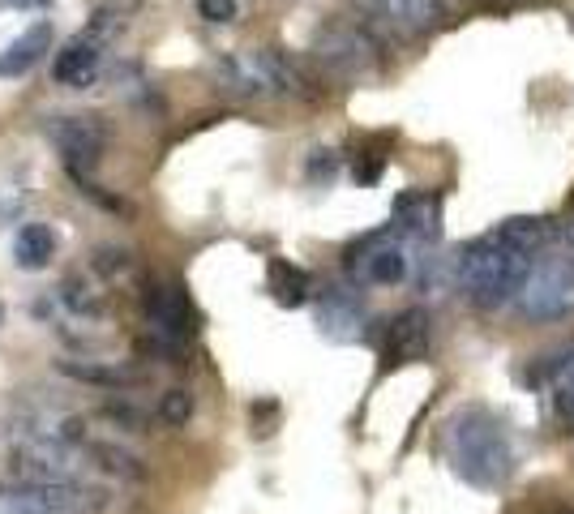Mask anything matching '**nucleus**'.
<instances>
[{"label": "nucleus", "mask_w": 574, "mask_h": 514, "mask_svg": "<svg viewBox=\"0 0 574 514\" xmlns=\"http://www.w3.org/2000/svg\"><path fill=\"white\" fill-rule=\"evenodd\" d=\"M56 253V236L48 223H22L18 236H13V257H18L22 270H43Z\"/></svg>", "instance_id": "obj_17"}, {"label": "nucleus", "mask_w": 574, "mask_h": 514, "mask_svg": "<svg viewBox=\"0 0 574 514\" xmlns=\"http://www.w3.org/2000/svg\"><path fill=\"white\" fill-rule=\"evenodd\" d=\"M86 459L73 442H60L48 433H26L9 450V472L18 485H78V472Z\"/></svg>", "instance_id": "obj_4"}, {"label": "nucleus", "mask_w": 574, "mask_h": 514, "mask_svg": "<svg viewBox=\"0 0 574 514\" xmlns=\"http://www.w3.org/2000/svg\"><path fill=\"white\" fill-rule=\"evenodd\" d=\"M0 322H5V309H0Z\"/></svg>", "instance_id": "obj_27"}, {"label": "nucleus", "mask_w": 574, "mask_h": 514, "mask_svg": "<svg viewBox=\"0 0 574 514\" xmlns=\"http://www.w3.org/2000/svg\"><path fill=\"white\" fill-rule=\"evenodd\" d=\"M347 266H352V275L360 283H377V287H390V283H403L407 279V266H412V257H407V240L395 232H377L369 236L365 245H356L347 253Z\"/></svg>", "instance_id": "obj_8"}, {"label": "nucleus", "mask_w": 574, "mask_h": 514, "mask_svg": "<svg viewBox=\"0 0 574 514\" xmlns=\"http://www.w3.org/2000/svg\"><path fill=\"white\" fill-rule=\"evenodd\" d=\"M373 18L403 39H420L429 30L446 26V0H369Z\"/></svg>", "instance_id": "obj_10"}, {"label": "nucleus", "mask_w": 574, "mask_h": 514, "mask_svg": "<svg viewBox=\"0 0 574 514\" xmlns=\"http://www.w3.org/2000/svg\"><path fill=\"white\" fill-rule=\"evenodd\" d=\"M48 48H52V22H35L26 35H18L0 52V78H22V73L39 65Z\"/></svg>", "instance_id": "obj_14"}, {"label": "nucleus", "mask_w": 574, "mask_h": 514, "mask_svg": "<svg viewBox=\"0 0 574 514\" xmlns=\"http://www.w3.org/2000/svg\"><path fill=\"white\" fill-rule=\"evenodd\" d=\"M270 279H275L279 305H300V300H305V292H309V275H305V270H296V266H287V262L270 266Z\"/></svg>", "instance_id": "obj_18"}, {"label": "nucleus", "mask_w": 574, "mask_h": 514, "mask_svg": "<svg viewBox=\"0 0 574 514\" xmlns=\"http://www.w3.org/2000/svg\"><path fill=\"white\" fill-rule=\"evenodd\" d=\"M95 459H103V467H108V472H120V476H129V480L142 476L138 459H129L125 450H116V446H95Z\"/></svg>", "instance_id": "obj_22"}, {"label": "nucleus", "mask_w": 574, "mask_h": 514, "mask_svg": "<svg viewBox=\"0 0 574 514\" xmlns=\"http://www.w3.org/2000/svg\"><path fill=\"white\" fill-rule=\"evenodd\" d=\"M48 142L56 146V155L69 163V172L82 180V172H90L103 155V142H108V133H103L99 116H52L48 125Z\"/></svg>", "instance_id": "obj_6"}, {"label": "nucleus", "mask_w": 574, "mask_h": 514, "mask_svg": "<svg viewBox=\"0 0 574 514\" xmlns=\"http://www.w3.org/2000/svg\"><path fill=\"white\" fill-rule=\"evenodd\" d=\"M313 176H335V155L330 150H317V159H313Z\"/></svg>", "instance_id": "obj_24"}, {"label": "nucleus", "mask_w": 574, "mask_h": 514, "mask_svg": "<svg viewBox=\"0 0 574 514\" xmlns=\"http://www.w3.org/2000/svg\"><path fill=\"white\" fill-rule=\"evenodd\" d=\"M562 249H566V253L574 257V219H570L566 228H562Z\"/></svg>", "instance_id": "obj_25"}, {"label": "nucleus", "mask_w": 574, "mask_h": 514, "mask_svg": "<svg viewBox=\"0 0 574 514\" xmlns=\"http://www.w3.org/2000/svg\"><path fill=\"white\" fill-rule=\"evenodd\" d=\"M519 313L527 322H562L574 313V257L566 249H545L532 257L519 292Z\"/></svg>", "instance_id": "obj_3"}, {"label": "nucleus", "mask_w": 574, "mask_h": 514, "mask_svg": "<svg viewBox=\"0 0 574 514\" xmlns=\"http://www.w3.org/2000/svg\"><path fill=\"white\" fill-rule=\"evenodd\" d=\"M493 232L502 236L506 245L523 249L527 257H536V253L553 249V240H557V228H553L549 219H527V215H519V219H506V223H497Z\"/></svg>", "instance_id": "obj_16"}, {"label": "nucleus", "mask_w": 574, "mask_h": 514, "mask_svg": "<svg viewBox=\"0 0 574 514\" xmlns=\"http://www.w3.org/2000/svg\"><path fill=\"white\" fill-rule=\"evenodd\" d=\"M395 232L407 245H433L442 236V206L429 193H403L395 202Z\"/></svg>", "instance_id": "obj_12"}, {"label": "nucleus", "mask_w": 574, "mask_h": 514, "mask_svg": "<svg viewBox=\"0 0 574 514\" xmlns=\"http://www.w3.org/2000/svg\"><path fill=\"white\" fill-rule=\"evenodd\" d=\"M549 377H553V395H557V403H562V412L574 420V352L566 360H557V365L549 369Z\"/></svg>", "instance_id": "obj_20"}, {"label": "nucleus", "mask_w": 574, "mask_h": 514, "mask_svg": "<svg viewBox=\"0 0 574 514\" xmlns=\"http://www.w3.org/2000/svg\"><path fill=\"white\" fill-rule=\"evenodd\" d=\"M527 270H532V257L515 245H506L497 232L472 240V245L455 257L459 292L480 309H502L510 300H519Z\"/></svg>", "instance_id": "obj_1"}, {"label": "nucleus", "mask_w": 574, "mask_h": 514, "mask_svg": "<svg viewBox=\"0 0 574 514\" xmlns=\"http://www.w3.org/2000/svg\"><path fill=\"white\" fill-rule=\"evenodd\" d=\"M0 514H82L78 485H0Z\"/></svg>", "instance_id": "obj_9"}, {"label": "nucleus", "mask_w": 574, "mask_h": 514, "mask_svg": "<svg viewBox=\"0 0 574 514\" xmlns=\"http://www.w3.org/2000/svg\"><path fill=\"white\" fill-rule=\"evenodd\" d=\"M317 330L335 343H356L365 339V309L352 292L343 287H330V292L317 300Z\"/></svg>", "instance_id": "obj_11"}, {"label": "nucleus", "mask_w": 574, "mask_h": 514, "mask_svg": "<svg viewBox=\"0 0 574 514\" xmlns=\"http://www.w3.org/2000/svg\"><path fill=\"white\" fill-rule=\"evenodd\" d=\"M313 56L330 65L335 73H347V78H360V73H373L377 60H382V48L369 30L360 26H326L313 43Z\"/></svg>", "instance_id": "obj_7"}, {"label": "nucleus", "mask_w": 574, "mask_h": 514, "mask_svg": "<svg viewBox=\"0 0 574 514\" xmlns=\"http://www.w3.org/2000/svg\"><path fill=\"white\" fill-rule=\"evenodd\" d=\"M116 30H120V13H95V22H90L82 35H73L65 48L56 52L52 60V73H56V82L60 86H73V90H82L99 78V60H103V48L116 39Z\"/></svg>", "instance_id": "obj_5"}, {"label": "nucleus", "mask_w": 574, "mask_h": 514, "mask_svg": "<svg viewBox=\"0 0 574 514\" xmlns=\"http://www.w3.org/2000/svg\"><path fill=\"white\" fill-rule=\"evenodd\" d=\"M146 313H150V326L159 330V335L168 339H185L189 335V300L185 292H176V287H159V292L146 296Z\"/></svg>", "instance_id": "obj_15"}, {"label": "nucleus", "mask_w": 574, "mask_h": 514, "mask_svg": "<svg viewBox=\"0 0 574 514\" xmlns=\"http://www.w3.org/2000/svg\"><path fill=\"white\" fill-rule=\"evenodd\" d=\"M446 450H450L455 472L480 489H493L510 476V446H506L502 429H497L485 412H463L450 420Z\"/></svg>", "instance_id": "obj_2"}, {"label": "nucleus", "mask_w": 574, "mask_h": 514, "mask_svg": "<svg viewBox=\"0 0 574 514\" xmlns=\"http://www.w3.org/2000/svg\"><path fill=\"white\" fill-rule=\"evenodd\" d=\"M198 13L206 22H232L236 18V0H198Z\"/></svg>", "instance_id": "obj_23"}, {"label": "nucleus", "mask_w": 574, "mask_h": 514, "mask_svg": "<svg viewBox=\"0 0 574 514\" xmlns=\"http://www.w3.org/2000/svg\"><path fill=\"white\" fill-rule=\"evenodd\" d=\"M189 412H193V395H189V390H168L163 403H159V416L168 420V425H185Z\"/></svg>", "instance_id": "obj_21"}, {"label": "nucleus", "mask_w": 574, "mask_h": 514, "mask_svg": "<svg viewBox=\"0 0 574 514\" xmlns=\"http://www.w3.org/2000/svg\"><path fill=\"white\" fill-rule=\"evenodd\" d=\"M429 313L425 309H407L395 322L386 326V360L390 365H412V360H425L429 352Z\"/></svg>", "instance_id": "obj_13"}, {"label": "nucleus", "mask_w": 574, "mask_h": 514, "mask_svg": "<svg viewBox=\"0 0 574 514\" xmlns=\"http://www.w3.org/2000/svg\"><path fill=\"white\" fill-rule=\"evenodd\" d=\"M60 373L78 377V382H99V386L133 382V373H125V369H103V365H86V360H60Z\"/></svg>", "instance_id": "obj_19"}, {"label": "nucleus", "mask_w": 574, "mask_h": 514, "mask_svg": "<svg viewBox=\"0 0 574 514\" xmlns=\"http://www.w3.org/2000/svg\"><path fill=\"white\" fill-rule=\"evenodd\" d=\"M13 5H18V9H48L52 0H13Z\"/></svg>", "instance_id": "obj_26"}]
</instances>
